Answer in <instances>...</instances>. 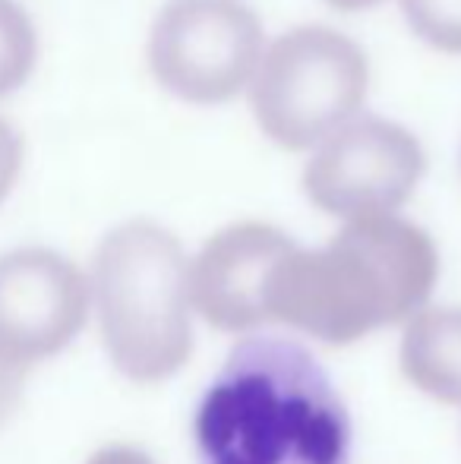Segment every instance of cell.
Returning <instances> with one entry per match:
<instances>
[{"mask_svg":"<svg viewBox=\"0 0 461 464\" xmlns=\"http://www.w3.org/2000/svg\"><path fill=\"white\" fill-rule=\"evenodd\" d=\"M86 464H155V461L136 446H105L95 455H89Z\"/></svg>","mask_w":461,"mask_h":464,"instance_id":"14","label":"cell"},{"mask_svg":"<svg viewBox=\"0 0 461 464\" xmlns=\"http://www.w3.org/2000/svg\"><path fill=\"white\" fill-rule=\"evenodd\" d=\"M399 361L414 389L461 404V306H433L408 319Z\"/></svg>","mask_w":461,"mask_h":464,"instance_id":"9","label":"cell"},{"mask_svg":"<svg viewBox=\"0 0 461 464\" xmlns=\"http://www.w3.org/2000/svg\"><path fill=\"white\" fill-rule=\"evenodd\" d=\"M329 6L335 10H345V13H354V10H370V6L382 4V0H326Z\"/></svg>","mask_w":461,"mask_h":464,"instance_id":"15","label":"cell"},{"mask_svg":"<svg viewBox=\"0 0 461 464\" xmlns=\"http://www.w3.org/2000/svg\"><path fill=\"white\" fill-rule=\"evenodd\" d=\"M199 464H348L351 420L329 372L291 338L250 335L193 417Z\"/></svg>","mask_w":461,"mask_h":464,"instance_id":"1","label":"cell"},{"mask_svg":"<svg viewBox=\"0 0 461 464\" xmlns=\"http://www.w3.org/2000/svg\"><path fill=\"white\" fill-rule=\"evenodd\" d=\"M401 10L414 35L430 48L461 54V0H401Z\"/></svg>","mask_w":461,"mask_h":464,"instance_id":"11","label":"cell"},{"mask_svg":"<svg viewBox=\"0 0 461 464\" xmlns=\"http://www.w3.org/2000/svg\"><path fill=\"white\" fill-rule=\"evenodd\" d=\"M89 310V278L63 253L19 246L0 256V351L19 367L67 351Z\"/></svg>","mask_w":461,"mask_h":464,"instance_id":"7","label":"cell"},{"mask_svg":"<svg viewBox=\"0 0 461 464\" xmlns=\"http://www.w3.org/2000/svg\"><path fill=\"white\" fill-rule=\"evenodd\" d=\"M439 276L433 237L399 215L345 221L320 250L301 244L269 285V316L326 344H351L424 310Z\"/></svg>","mask_w":461,"mask_h":464,"instance_id":"2","label":"cell"},{"mask_svg":"<svg viewBox=\"0 0 461 464\" xmlns=\"http://www.w3.org/2000/svg\"><path fill=\"white\" fill-rule=\"evenodd\" d=\"M427 171L418 136L386 117L363 114L320 142L303 171L310 202L345 221L395 215Z\"/></svg>","mask_w":461,"mask_h":464,"instance_id":"6","label":"cell"},{"mask_svg":"<svg viewBox=\"0 0 461 464\" xmlns=\"http://www.w3.org/2000/svg\"><path fill=\"white\" fill-rule=\"evenodd\" d=\"M89 291L117 372L161 382L190 361V259L168 227L133 218L108 231L95 250Z\"/></svg>","mask_w":461,"mask_h":464,"instance_id":"3","label":"cell"},{"mask_svg":"<svg viewBox=\"0 0 461 464\" xmlns=\"http://www.w3.org/2000/svg\"><path fill=\"white\" fill-rule=\"evenodd\" d=\"M263 23L244 0H168L149 32L161 89L193 104H225L253 80Z\"/></svg>","mask_w":461,"mask_h":464,"instance_id":"5","label":"cell"},{"mask_svg":"<svg viewBox=\"0 0 461 464\" xmlns=\"http://www.w3.org/2000/svg\"><path fill=\"white\" fill-rule=\"evenodd\" d=\"M23 382H25V367H19L16 361L0 351V430L13 420L19 401H23Z\"/></svg>","mask_w":461,"mask_h":464,"instance_id":"13","label":"cell"},{"mask_svg":"<svg viewBox=\"0 0 461 464\" xmlns=\"http://www.w3.org/2000/svg\"><path fill=\"white\" fill-rule=\"evenodd\" d=\"M19 168H23V140L10 123L0 117V202L16 187Z\"/></svg>","mask_w":461,"mask_h":464,"instance_id":"12","label":"cell"},{"mask_svg":"<svg viewBox=\"0 0 461 464\" xmlns=\"http://www.w3.org/2000/svg\"><path fill=\"white\" fill-rule=\"evenodd\" d=\"M370 86L367 54L326 25H301L269 44L253 73V114L272 142L313 149L354 121Z\"/></svg>","mask_w":461,"mask_h":464,"instance_id":"4","label":"cell"},{"mask_svg":"<svg viewBox=\"0 0 461 464\" xmlns=\"http://www.w3.org/2000/svg\"><path fill=\"white\" fill-rule=\"evenodd\" d=\"M294 240L263 221H240L212 234L190 263L193 313L222 332L263 329L269 316V285Z\"/></svg>","mask_w":461,"mask_h":464,"instance_id":"8","label":"cell"},{"mask_svg":"<svg viewBox=\"0 0 461 464\" xmlns=\"http://www.w3.org/2000/svg\"><path fill=\"white\" fill-rule=\"evenodd\" d=\"M38 61V35L16 0H0V98L16 92Z\"/></svg>","mask_w":461,"mask_h":464,"instance_id":"10","label":"cell"}]
</instances>
